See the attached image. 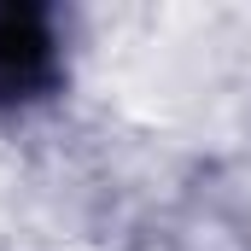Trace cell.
<instances>
[{
  "mask_svg": "<svg viewBox=\"0 0 251 251\" xmlns=\"http://www.w3.org/2000/svg\"><path fill=\"white\" fill-rule=\"evenodd\" d=\"M53 82V29L35 6H0V105Z\"/></svg>",
  "mask_w": 251,
  "mask_h": 251,
  "instance_id": "1",
  "label": "cell"
}]
</instances>
